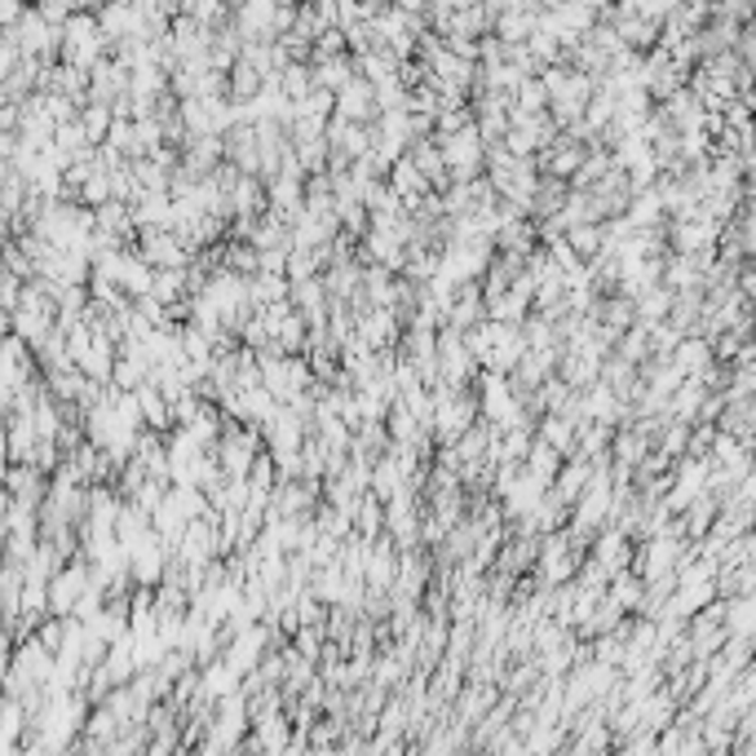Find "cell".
Returning a JSON list of instances; mask_svg holds the SVG:
<instances>
[{
	"label": "cell",
	"mask_w": 756,
	"mask_h": 756,
	"mask_svg": "<svg viewBox=\"0 0 756 756\" xmlns=\"http://www.w3.org/2000/svg\"><path fill=\"white\" fill-rule=\"evenodd\" d=\"M439 155H443V164H447V177L469 182V177H478L487 147H483V133H478L474 125H465V129L439 138Z\"/></svg>",
	"instance_id": "1"
},
{
	"label": "cell",
	"mask_w": 756,
	"mask_h": 756,
	"mask_svg": "<svg viewBox=\"0 0 756 756\" xmlns=\"http://www.w3.org/2000/svg\"><path fill=\"white\" fill-rule=\"evenodd\" d=\"M434 358H439V381H447V386H469L474 376H478V363H474L461 327H447L443 323V332L434 341Z\"/></svg>",
	"instance_id": "2"
},
{
	"label": "cell",
	"mask_w": 756,
	"mask_h": 756,
	"mask_svg": "<svg viewBox=\"0 0 756 756\" xmlns=\"http://www.w3.org/2000/svg\"><path fill=\"white\" fill-rule=\"evenodd\" d=\"M681 558H685L681 536L659 531V536H646V540H641V553H637L633 562H637V575H641V580H659V575H672Z\"/></svg>",
	"instance_id": "3"
},
{
	"label": "cell",
	"mask_w": 756,
	"mask_h": 756,
	"mask_svg": "<svg viewBox=\"0 0 756 756\" xmlns=\"http://www.w3.org/2000/svg\"><path fill=\"white\" fill-rule=\"evenodd\" d=\"M138 257L151 261V266L160 270V266H191L195 252H191L169 226H142V230H138Z\"/></svg>",
	"instance_id": "4"
},
{
	"label": "cell",
	"mask_w": 756,
	"mask_h": 756,
	"mask_svg": "<svg viewBox=\"0 0 756 756\" xmlns=\"http://www.w3.org/2000/svg\"><path fill=\"white\" fill-rule=\"evenodd\" d=\"M85 588H89V562H85V558L63 562V566L50 575V615H72V606L80 602Z\"/></svg>",
	"instance_id": "5"
},
{
	"label": "cell",
	"mask_w": 756,
	"mask_h": 756,
	"mask_svg": "<svg viewBox=\"0 0 756 756\" xmlns=\"http://www.w3.org/2000/svg\"><path fill=\"white\" fill-rule=\"evenodd\" d=\"M478 318H487V301H483V283L478 279H469V283H456V296H452V305H447V314H443V323L447 327H474Z\"/></svg>",
	"instance_id": "6"
},
{
	"label": "cell",
	"mask_w": 756,
	"mask_h": 756,
	"mask_svg": "<svg viewBox=\"0 0 756 756\" xmlns=\"http://www.w3.org/2000/svg\"><path fill=\"white\" fill-rule=\"evenodd\" d=\"M386 177H390V191H395V195L408 204V213L417 208V199H425V195L434 191V186H430V177H425V173H421V169H417L408 155H403V160H395V164L386 169Z\"/></svg>",
	"instance_id": "7"
},
{
	"label": "cell",
	"mask_w": 756,
	"mask_h": 756,
	"mask_svg": "<svg viewBox=\"0 0 756 756\" xmlns=\"http://www.w3.org/2000/svg\"><path fill=\"white\" fill-rule=\"evenodd\" d=\"M668 363H672L681 376H699L703 367H712V363H716V358H712V341H708V336H699V332H685V336H677V345H672Z\"/></svg>",
	"instance_id": "8"
},
{
	"label": "cell",
	"mask_w": 756,
	"mask_h": 756,
	"mask_svg": "<svg viewBox=\"0 0 756 756\" xmlns=\"http://www.w3.org/2000/svg\"><path fill=\"white\" fill-rule=\"evenodd\" d=\"M593 536H597V531H593ZM588 558H597V562L615 575V571L633 566V536H624L619 527H611V531L597 536V544H588Z\"/></svg>",
	"instance_id": "9"
},
{
	"label": "cell",
	"mask_w": 756,
	"mask_h": 756,
	"mask_svg": "<svg viewBox=\"0 0 756 756\" xmlns=\"http://www.w3.org/2000/svg\"><path fill=\"white\" fill-rule=\"evenodd\" d=\"M98 668L107 672V681H111V685H125V681H133V677H138L133 637H129V633H120L116 641H107V650H102V663H98Z\"/></svg>",
	"instance_id": "10"
},
{
	"label": "cell",
	"mask_w": 756,
	"mask_h": 756,
	"mask_svg": "<svg viewBox=\"0 0 756 756\" xmlns=\"http://www.w3.org/2000/svg\"><path fill=\"white\" fill-rule=\"evenodd\" d=\"M129 217H133L138 230H142V226H169V217H173V195H169V191H138V195L129 199Z\"/></svg>",
	"instance_id": "11"
},
{
	"label": "cell",
	"mask_w": 756,
	"mask_h": 756,
	"mask_svg": "<svg viewBox=\"0 0 756 756\" xmlns=\"http://www.w3.org/2000/svg\"><path fill=\"white\" fill-rule=\"evenodd\" d=\"M588 474H593V461H584V456H566V461H562V469L553 474L549 492H553L562 505H575V496L588 487Z\"/></svg>",
	"instance_id": "12"
},
{
	"label": "cell",
	"mask_w": 756,
	"mask_h": 756,
	"mask_svg": "<svg viewBox=\"0 0 756 756\" xmlns=\"http://www.w3.org/2000/svg\"><path fill=\"white\" fill-rule=\"evenodd\" d=\"M496 699H500V690H496L492 681H469V685H465V690H456V699H452V703H456V725L478 721Z\"/></svg>",
	"instance_id": "13"
},
{
	"label": "cell",
	"mask_w": 756,
	"mask_h": 756,
	"mask_svg": "<svg viewBox=\"0 0 756 756\" xmlns=\"http://www.w3.org/2000/svg\"><path fill=\"white\" fill-rule=\"evenodd\" d=\"M721 624H725V637H752L756 633V597L752 593L721 597Z\"/></svg>",
	"instance_id": "14"
},
{
	"label": "cell",
	"mask_w": 756,
	"mask_h": 756,
	"mask_svg": "<svg viewBox=\"0 0 756 756\" xmlns=\"http://www.w3.org/2000/svg\"><path fill=\"white\" fill-rule=\"evenodd\" d=\"M230 213L235 217H261L266 213V186L252 173H239L230 186Z\"/></svg>",
	"instance_id": "15"
},
{
	"label": "cell",
	"mask_w": 756,
	"mask_h": 756,
	"mask_svg": "<svg viewBox=\"0 0 756 756\" xmlns=\"http://www.w3.org/2000/svg\"><path fill=\"white\" fill-rule=\"evenodd\" d=\"M399 487H408V474L399 469V461L390 456V452H381L371 461V478H367V492L376 496V500H390Z\"/></svg>",
	"instance_id": "16"
},
{
	"label": "cell",
	"mask_w": 756,
	"mask_h": 756,
	"mask_svg": "<svg viewBox=\"0 0 756 756\" xmlns=\"http://www.w3.org/2000/svg\"><path fill=\"white\" fill-rule=\"evenodd\" d=\"M536 439H544L549 447H558V452H562V461H566V456H575V421H571V417H562V412H544V417H540Z\"/></svg>",
	"instance_id": "17"
},
{
	"label": "cell",
	"mask_w": 756,
	"mask_h": 756,
	"mask_svg": "<svg viewBox=\"0 0 756 756\" xmlns=\"http://www.w3.org/2000/svg\"><path fill=\"white\" fill-rule=\"evenodd\" d=\"M336 116L341 120H367V111H371V85H363V80H349V85H341L336 89Z\"/></svg>",
	"instance_id": "18"
},
{
	"label": "cell",
	"mask_w": 756,
	"mask_h": 756,
	"mask_svg": "<svg viewBox=\"0 0 756 756\" xmlns=\"http://www.w3.org/2000/svg\"><path fill=\"white\" fill-rule=\"evenodd\" d=\"M522 469H527L531 478H540V483H553V474L562 469V452L549 447L544 439H531V447H527V456H522Z\"/></svg>",
	"instance_id": "19"
},
{
	"label": "cell",
	"mask_w": 756,
	"mask_h": 756,
	"mask_svg": "<svg viewBox=\"0 0 756 756\" xmlns=\"http://www.w3.org/2000/svg\"><path fill=\"white\" fill-rule=\"evenodd\" d=\"M94 230L111 235V239H125L133 230V217H129V204L125 199H107L94 208Z\"/></svg>",
	"instance_id": "20"
},
{
	"label": "cell",
	"mask_w": 756,
	"mask_h": 756,
	"mask_svg": "<svg viewBox=\"0 0 756 756\" xmlns=\"http://www.w3.org/2000/svg\"><path fill=\"white\" fill-rule=\"evenodd\" d=\"M668 305H672V288H663V283H650V288H641V292L633 296L637 323H659V318L668 314Z\"/></svg>",
	"instance_id": "21"
},
{
	"label": "cell",
	"mask_w": 756,
	"mask_h": 756,
	"mask_svg": "<svg viewBox=\"0 0 756 756\" xmlns=\"http://www.w3.org/2000/svg\"><path fill=\"white\" fill-rule=\"evenodd\" d=\"M151 261H142L138 252H125V261H120V274H116V283H120V292L125 296H142L147 288H151Z\"/></svg>",
	"instance_id": "22"
},
{
	"label": "cell",
	"mask_w": 756,
	"mask_h": 756,
	"mask_svg": "<svg viewBox=\"0 0 756 756\" xmlns=\"http://www.w3.org/2000/svg\"><path fill=\"white\" fill-rule=\"evenodd\" d=\"M133 399H138V408H142V421L151 425V430H169L173 425V417H169V399L151 386V381H142L138 390H133Z\"/></svg>",
	"instance_id": "23"
},
{
	"label": "cell",
	"mask_w": 756,
	"mask_h": 756,
	"mask_svg": "<svg viewBox=\"0 0 756 756\" xmlns=\"http://www.w3.org/2000/svg\"><path fill=\"white\" fill-rule=\"evenodd\" d=\"M562 239L575 248L580 261H593V257L602 252V226H597V222H575V226L562 230Z\"/></svg>",
	"instance_id": "24"
},
{
	"label": "cell",
	"mask_w": 756,
	"mask_h": 756,
	"mask_svg": "<svg viewBox=\"0 0 756 756\" xmlns=\"http://www.w3.org/2000/svg\"><path fill=\"white\" fill-rule=\"evenodd\" d=\"M425 177H430V186H439L443 191V182H447V164H443V155H439V147H417L412 155H408Z\"/></svg>",
	"instance_id": "25"
},
{
	"label": "cell",
	"mask_w": 756,
	"mask_h": 756,
	"mask_svg": "<svg viewBox=\"0 0 756 756\" xmlns=\"http://www.w3.org/2000/svg\"><path fill=\"white\" fill-rule=\"evenodd\" d=\"M80 129H85V138H89V142H102V138H107V129H111V111H107V107H89V111H85V120H80Z\"/></svg>",
	"instance_id": "26"
},
{
	"label": "cell",
	"mask_w": 756,
	"mask_h": 756,
	"mask_svg": "<svg viewBox=\"0 0 756 756\" xmlns=\"http://www.w3.org/2000/svg\"><path fill=\"white\" fill-rule=\"evenodd\" d=\"M527 32H531V19H527V14L500 19V36H505V41H518V36H527Z\"/></svg>",
	"instance_id": "27"
}]
</instances>
